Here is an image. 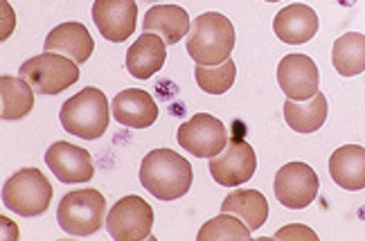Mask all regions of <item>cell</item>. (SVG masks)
<instances>
[{
	"instance_id": "6da1fadb",
	"label": "cell",
	"mask_w": 365,
	"mask_h": 241,
	"mask_svg": "<svg viewBox=\"0 0 365 241\" xmlns=\"http://www.w3.org/2000/svg\"><path fill=\"white\" fill-rule=\"evenodd\" d=\"M192 165L172 149H153L140 165V183L160 201H176L192 188Z\"/></svg>"
},
{
	"instance_id": "7a4b0ae2",
	"label": "cell",
	"mask_w": 365,
	"mask_h": 241,
	"mask_svg": "<svg viewBox=\"0 0 365 241\" xmlns=\"http://www.w3.org/2000/svg\"><path fill=\"white\" fill-rule=\"evenodd\" d=\"M235 41L237 36L230 19L219 11H205L192 23L187 34V54L199 66H219L230 59Z\"/></svg>"
},
{
	"instance_id": "3957f363",
	"label": "cell",
	"mask_w": 365,
	"mask_h": 241,
	"mask_svg": "<svg viewBox=\"0 0 365 241\" xmlns=\"http://www.w3.org/2000/svg\"><path fill=\"white\" fill-rule=\"evenodd\" d=\"M59 120L68 133H73L81 140H97L108 129V120H110L108 99L100 88L88 86L79 91L75 97H70L61 106Z\"/></svg>"
},
{
	"instance_id": "277c9868",
	"label": "cell",
	"mask_w": 365,
	"mask_h": 241,
	"mask_svg": "<svg viewBox=\"0 0 365 241\" xmlns=\"http://www.w3.org/2000/svg\"><path fill=\"white\" fill-rule=\"evenodd\" d=\"M106 217V198L97 190L68 192L57 210L61 230L70 237H91L102 228Z\"/></svg>"
},
{
	"instance_id": "5b68a950",
	"label": "cell",
	"mask_w": 365,
	"mask_h": 241,
	"mask_svg": "<svg viewBox=\"0 0 365 241\" xmlns=\"http://www.w3.org/2000/svg\"><path fill=\"white\" fill-rule=\"evenodd\" d=\"M52 185L36 167H25L3 188V203L19 217H38L50 207Z\"/></svg>"
},
{
	"instance_id": "8992f818",
	"label": "cell",
	"mask_w": 365,
	"mask_h": 241,
	"mask_svg": "<svg viewBox=\"0 0 365 241\" xmlns=\"http://www.w3.org/2000/svg\"><path fill=\"white\" fill-rule=\"evenodd\" d=\"M21 77L41 95H59L79 79V63L63 54H38L21 66Z\"/></svg>"
},
{
	"instance_id": "52a82bcc",
	"label": "cell",
	"mask_w": 365,
	"mask_h": 241,
	"mask_svg": "<svg viewBox=\"0 0 365 241\" xmlns=\"http://www.w3.org/2000/svg\"><path fill=\"white\" fill-rule=\"evenodd\" d=\"M178 145L196 158H215L228 145V131L223 122L210 113H196L178 126Z\"/></svg>"
},
{
	"instance_id": "ba28073f",
	"label": "cell",
	"mask_w": 365,
	"mask_h": 241,
	"mask_svg": "<svg viewBox=\"0 0 365 241\" xmlns=\"http://www.w3.org/2000/svg\"><path fill=\"white\" fill-rule=\"evenodd\" d=\"M153 210L140 196H124L110 207L106 217V230L115 241H143L151 235Z\"/></svg>"
},
{
	"instance_id": "9c48e42d",
	"label": "cell",
	"mask_w": 365,
	"mask_h": 241,
	"mask_svg": "<svg viewBox=\"0 0 365 241\" xmlns=\"http://www.w3.org/2000/svg\"><path fill=\"white\" fill-rule=\"evenodd\" d=\"M320 180L314 167L307 163H287L277 169L273 192L277 201L289 210H302L314 203L318 196Z\"/></svg>"
},
{
	"instance_id": "30bf717a",
	"label": "cell",
	"mask_w": 365,
	"mask_h": 241,
	"mask_svg": "<svg viewBox=\"0 0 365 241\" xmlns=\"http://www.w3.org/2000/svg\"><path fill=\"white\" fill-rule=\"evenodd\" d=\"M257 169V155L244 138L228 140L226 149L210 158V174L223 188H237L250 180Z\"/></svg>"
},
{
	"instance_id": "8fae6325",
	"label": "cell",
	"mask_w": 365,
	"mask_h": 241,
	"mask_svg": "<svg viewBox=\"0 0 365 241\" xmlns=\"http://www.w3.org/2000/svg\"><path fill=\"white\" fill-rule=\"evenodd\" d=\"M277 83L289 99L304 102L318 93V66L307 54H287L277 63Z\"/></svg>"
},
{
	"instance_id": "7c38bea8",
	"label": "cell",
	"mask_w": 365,
	"mask_h": 241,
	"mask_svg": "<svg viewBox=\"0 0 365 241\" xmlns=\"http://www.w3.org/2000/svg\"><path fill=\"white\" fill-rule=\"evenodd\" d=\"M138 5L135 0H95L93 21L106 41L122 43L135 30Z\"/></svg>"
},
{
	"instance_id": "4fadbf2b",
	"label": "cell",
	"mask_w": 365,
	"mask_h": 241,
	"mask_svg": "<svg viewBox=\"0 0 365 241\" xmlns=\"http://www.w3.org/2000/svg\"><path fill=\"white\" fill-rule=\"evenodd\" d=\"M46 165L61 183H86L95 176L93 155L77 145L54 143L46 151Z\"/></svg>"
},
{
	"instance_id": "5bb4252c",
	"label": "cell",
	"mask_w": 365,
	"mask_h": 241,
	"mask_svg": "<svg viewBox=\"0 0 365 241\" xmlns=\"http://www.w3.org/2000/svg\"><path fill=\"white\" fill-rule=\"evenodd\" d=\"M110 113L113 118L129 129H149L158 120V104L147 91L126 88L120 91L113 102H110Z\"/></svg>"
},
{
	"instance_id": "9a60e30c",
	"label": "cell",
	"mask_w": 365,
	"mask_h": 241,
	"mask_svg": "<svg viewBox=\"0 0 365 241\" xmlns=\"http://www.w3.org/2000/svg\"><path fill=\"white\" fill-rule=\"evenodd\" d=\"M273 32L282 43H307L318 32V14L309 5H289L282 11H277V16L273 19Z\"/></svg>"
},
{
	"instance_id": "2e32d148",
	"label": "cell",
	"mask_w": 365,
	"mask_h": 241,
	"mask_svg": "<svg viewBox=\"0 0 365 241\" xmlns=\"http://www.w3.org/2000/svg\"><path fill=\"white\" fill-rule=\"evenodd\" d=\"M167 59V43L165 39L156 36L153 32H145L133 41V46L126 52V70L135 79H151Z\"/></svg>"
},
{
	"instance_id": "e0dca14e",
	"label": "cell",
	"mask_w": 365,
	"mask_h": 241,
	"mask_svg": "<svg viewBox=\"0 0 365 241\" xmlns=\"http://www.w3.org/2000/svg\"><path fill=\"white\" fill-rule=\"evenodd\" d=\"M329 176L343 190H365V147L343 145L336 149L329 158Z\"/></svg>"
},
{
	"instance_id": "ac0fdd59",
	"label": "cell",
	"mask_w": 365,
	"mask_h": 241,
	"mask_svg": "<svg viewBox=\"0 0 365 241\" xmlns=\"http://www.w3.org/2000/svg\"><path fill=\"white\" fill-rule=\"evenodd\" d=\"M93 50H95V41L86 30V25L81 23H61L46 39V52L66 54L77 63H86Z\"/></svg>"
},
{
	"instance_id": "d6986e66",
	"label": "cell",
	"mask_w": 365,
	"mask_h": 241,
	"mask_svg": "<svg viewBox=\"0 0 365 241\" xmlns=\"http://www.w3.org/2000/svg\"><path fill=\"white\" fill-rule=\"evenodd\" d=\"M145 32H153L165 39V43L176 46L182 36H187L190 16L187 11L178 5H156L147 11L143 21Z\"/></svg>"
},
{
	"instance_id": "ffe728a7",
	"label": "cell",
	"mask_w": 365,
	"mask_h": 241,
	"mask_svg": "<svg viewBox=\"0 0 365 241\" xmlns=\"http://www.w3.org/2000/svg\"><path fill=\"white\" fill-rule=\"evenodd\" d=\"M284 120L296 133H316L327 120V97L322 93H316L304 102L287 99Z\"/></svg>"
},
{
	"instance_id": "44dd1931",
	"label": "cell",
	"mask_w": 365,
	"mask_h": 241,
	"mask_svg": "<svg viewBox=\"0 0 365 241\" xmlns=\"http://www.w3.org/2000/svg\"><path fill=\"white\" fill-rule=\"evenodd\" d=\"M221 212L240 217L250 230H259L269 219V201L257 190H235L226 196Z\"/></svg>"
},
{
	"instance_id": "7402d4cb",
	"label": "cell",
	"mask_w": 365,
	"mask_h": 241,
	"mask_svg": "<svg viewBox=\"0 0 365 241\" xmlns=\"http://www.w3.org/2000/svg\"><path fill=\"white\" fill-rule=\"evenodd\" d=\"M34 106V88L23 77H0V118L14 122L25 118Z\"/></svg>"
},
{
	"instance_id": "603a6c76",
	"label": "cell",
	"mask_w": 365,
	"mask_h": 241,
	"mask_svg": "<svg viewBox=\"0 0 365 241\" xmlns=\"http://www.w3.org/2000/svg\"><path fill=\"white\" fill-rule=\"evenodd\" d=\"M331 63L343 77H356L365 70V36L361 32H347L334 41Z\"/></svg>"
},
{
	"instance_id": "cb8c5ba5",
	"label": "cell",
	"mask_w": 365,
	"mask_h": 241,
	"mask_svg": "<svg viewBox=\"0 0 365 241\" xmlns=\"http://www.w3.org/2000/svg\"><path fill=\"white\" fill-rule=\"evenodd\" d=\"M194 77L199 88L205 91L207 95H223L232 88L237 79V66L232 59H226L219 66H199L194 68Z\"/></svg>"
},
{
	"instance_id": "d4e9b609",
	"label": "cell",
	"mask_w": 365,
	"mask_h": 241,
	"mask_svg": "<svg viewBox=\"0 0 365 241\" xmlns=\"http://www.w3.org/2000/svg\"><path fill=\"white\" fill-rule=\"evenodd\" d=\"M250 228L240 219L230 217L228 212H221V217H215L207 221L203 228L196 235L199 241H248L250 239Z\"/></svg>"
},
{
	"instance_id": "484cf974",
	"label": "cell",
	"mask_w": 365,
	"mask_h": 241,
	"mask_svg": "<svg viewBox=\"0 0 365 241\" xmlns=\"http://www.w3.org/2000/svg\"><path fill=\"white\" fill-rule=\"evenodd\" d=\"M275 239H309V241H318V235L307 228V225H287V228L277 230Z\"/></svg>"
},
{
	"instance_id": "4316f807",
	"label": "cell",
	"mask_w": 365,
	"mask_h": 241,
	"mask_svg": "<svg viewBox=\"0 0 365 241\" xmlns=\"http://www.w3.org/2000/svg\"><path fill=\"white\" fill-rule=\"evenodd\" d=\"M266 3H277V0H266Z\"/></svg>"
}]
</instances>
